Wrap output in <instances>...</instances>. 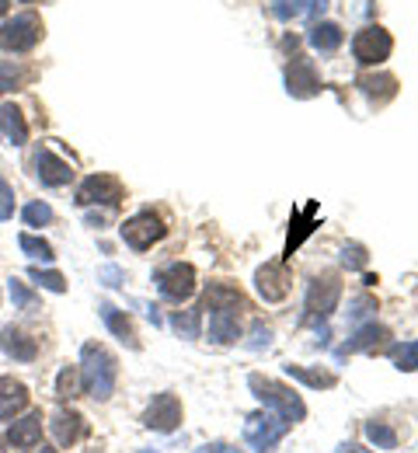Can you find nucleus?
<instances>
[{
	"label": "nucleus",
	"mask_w": 418,
	"mask_h": 453,
	"mask_svg": "<svg viewBox=\"0 0 418 453\" xmlns=\"http://www.w3.org/2000/svg\"><path fill=\"white\" fill-rule=\"evenodd\" d=\"M206 311H209V339L217 345H234L240 339V314L247 311L238 286H206Z\"/></svg>",
	"instance_id": "obj_1"
},
{
	"label": "nucleus",
	"mask_w": 418,
	"mask_h": 453,
	"mask_svg": "<svg viewBox=\"0 0 418 453\" xmlns=\"http://www.w3.org/2000/svg\"><path fill=\"white\" fill-rule=\"evenodd\" d=\"M116 380H119L116 356L98 342H84V349H80V388H84V395L95 397V401H109L116 391Z\"/></svg>",
	"instance_id": "obj_2"
},
{
	"label": "nucleus",
	"mask_w": 418,
	"mask_h": 453,
	"mask_svg": "<svg viewBox=\"0 0 418 453\" xmlns=\"http://www.w3.org/2000/svg\"><path fill=\"white\" fill-rule=\"evenodd\" d=\"M247 388H251V395L258 397V401H262L269 411L283 415L290 426H297V422H303V418H307V404H303V397H300L297 391H290L286 384L251 373V377H247Z\"/></svg>",
	"instance_id": "obj_3"
},
{
	"label": "nucleus",
	"mask_w": 418,
	"mask_h": 453,
	"mask_svg": "<svg viewBox=\"0 0 418 453\" xmlns=\"http://www.w3.org/2000/svg\"><path fill=\"white\" fill-rule=\"evenodd\" d=\"M286 433H290V422H286L283 415L269 411V408L247 415V422H244V443L258 453H272Z\"/></svg>",
	"instance_id": "obj_4"
},
{
	"label": "nucleus",
	"mask_w": 418,
	"mask_h": 453,
	"mask_svg": "<svg viewBox=\"0 0 418 453\" xmlns=\"http://www.w3.org/2000/svg\"><path fill=\"white\" fill-rule=\"evenodd\" d=\"M39 39H42V21H39V14H32V11L11 18V21L0 28V50H7V53H28Z\"/></svg>",
	"instance_id": "obj_5"
},
{
	"label": "nucleus",
	"mask_w": 418,
	"mask_h": 453,
	"mask_svg": "<svg viewBox=\"0 0 418 453\" xmlns=\"http://www.w3.org/2000/svg\"><path fill=\"white\" fill-rule=\"evenodd\" d=\"M125 199V188L116 174H91L77 188V206H119Z\"/></svg>",
	"instance_id": "obj_6"
},
{
	"label": "nucleus",
	"mask_w": 418,
	"mask_h": 453,
	"mask_svg": "<svg viewBox=\"0 0 418 453\" xmlns=\"http://www.w3.org/2000/svg\"><path fill=\"white\" fill-rule=\"evenodd\" d=\"M161 237H164V220H161L154 210H140L136 217H129V220L122 224V241H125L133 251H147V248H154Z\"/></svg>",
	"instance_id": "obj_7"
},
{
	"label": "nucleus",
	"mask_w": 418,
	"mask_h": 453,
	"mask_svg": "<svg viewBox=\"0 0 418 453\" xmlns=\"http://www.w3.org/2000/svg\"><path fill=\"white\" fill-rule=\"evenodd\" d=\"M391 50H394V39H391V32L380 28V25L362 28V32H356V39H353V57H356L362 66L384 63V59L391 57Z\"/></svg>",
	"instance_id": "obj_8"
},
{
	"label": "nucleus",
	"mask_w": 418,
	"mask_h": 453,
	"mask_svg": "<svg viewBox=\"0 0 418 453\" xmlns=\"http://www.w3.org/2000/svg\"><path fill=\"white\" fill-rule=\"evenodd\" d=\"M338 300H342V280L335 273H324L307 289V314L310 318H328L338 307Z\"/></svg>",
	"instance_id": "obj_9"
},
{
	"label": "nucleus",
	"mask_w": 418,
	"mask_h": 453,
	"mask_svg": "<svg viewBox=\"0 0 418 453\" xmlns=\"http://www.w3.org/2000/svg\"><path fill=\"white\" fill-rule=\"evenodd\" d=\"M154 280H157V289H161L164 300H179L181 303V300H188L195 293V269L188 262H171Z\"/></svg>",
	"instance_id": "obj_10"
},
{
	"label": "nucleus",
	"mask_w": 418,
	"mask_h": 453,
	"mask_svg": "<svg viewBox=\"0 0 418 453\" xmlns=\"http://www.w3.org/2000/svg\"><path fill=\"white\" fill-rule=\"evenodd\" d=\"M286 91H290L293 98H314V95H321L317 66L307 57H293L286 63Z\"/></svg>",
	"instance_id": "obj_11"
},
{
	"label": "nucleus",
	"mask_w": 418,
	"mask_h": 453,
	"mask_svg": "<svg viewBox=\"0 0 418 453\" xmlns=\"http://www.w3.org/2000/svg\"><path fill=\"white\" fill-rule=\"evenodd\" d=\"M181 422V401L175 395H157L150 401V408L143 411V426L154 433H171Z\"/></svg>",
	"instance_id": "obj_12"
},
{
	"label": "nucleus",
	"mask_w": 418,
	"mask_h": 453,
	"mask_svg": "<svg viewBox=\"0 0 418 453\" xmlns=\"http://www.w3.org/2000/svg\"><path fill=\"white\" fill-rule=\"evenodd\" d=\"M255 289L262 293L265 303H279V300H286V293H290V276H286L283 265L269 262V265H262V269L255 273Z\"/></svg>",
	"instance_id": "obj_13"
},
{
	"label": "nucleus",
	"mask_w": 418,
	"mask_h": 453,
	"mask_svg": "<svg viewBox=\"0 0 418 453\" xmlns=\"http://www.w3.org/2000/svg\"><path fill=\"white\" fill-rule=\"evenodd\" d=\"M49 429H53V440H57L60 447H77V443L87 436V422H84V415L73 411V408H60V411L53 415Z\"/></svg>",
	"instance_id": "obj_14"
},
{
	"label": "nucleus",
	"mask_w": 418,
	"mask_h": 453,
	"mask_svg": "<svg viewBox=\"0 0 418 453\" xmlns=\"http://www.w3.org/2000/svg\"><path fill=\"white\" fill-rule=\"evenodd\" d=\"M7 443L14 450H35L42 443V411H28L7 429Z\"/></svg>",
	"instance_id": "obj_15"
},
{
	"label": "nucleus",
	"mask_w": 418,
	"mask_h": 453,
	"mask_svg": "<svg viewBox=\"0 0 418 453\" xmlns=\"http://www.w3.org/2000/svg\"><path fill=\"white\" fill-rule=\"evenodd\" d=\"M35 168H39V181L46 185V188H60V185H66L70 178H73V171H70V165L66 161H60L49 147H42L39 154H35Z\"/></svg>",
	"instance_id": "obj_16"
},
{
	"label": "nucleus",
	"mask_w": 418,
	"mask_h": 453,
	"mask_svg": "<svg viewBox=\"0 0 418 453\" xmlns=\"http://www.w3.org/2000/svg\"><path fill=\"white\" fill-rule=\"evenodd\" d=\"M387 339H391V332H387L384 325L369 321V325L356 328V335H353V339L338 349V356H353V352H376V349H380Z\"/></svg>",
	"instance_id": "obj_17"
},
{
	"label": "nucleus",
	"mask_w": 418,
	"mask_h": 453,
	"mask_svg": "<svg viewBox=\"0 0 418 453\" xmlns=\"http://www.w3.org/2000/svg\"><path fill=\"white\" fill-rule=\"evenodd\" d=\"M0 352H7L18 363H32L39 356V342L32 339V335H25L21 328H4L0 332Z\"/></svg>",
	"instance_id": "obj_18"
},
{
	"label": "nucleus",
	"mask_w": 418,
	"mask_h": 453,
	"mask_svg": "<svg viewBox=\"0 0 418 453\" xmlns=\"http://www.w3.org/2000/svg\"><path fill=\"white\" fill-rule=\"evenodd\" d=\"M25 408H28V388L18 384L14 377H0V422L14 418Z\"/></svg>",
	"instance_id": "obj_19"
},
{
	"label": "nucleus",
	"mask_w": 418,
	"mask_h": 453,
	"mask_svg": "<svg viewBox=\"0 0 418 453\" xmlns=\"http://www.w3.org/2000/svg\"><path fill=\"white\" fill-rule=\"evenodd\" d=\"M359 88H362V95L369 102L384 105V102H391L398 95V77L394 73H366V77H359Z\"/></svg>",
	"instance_id": "obj_20"
},
{
	"label": "nucleus",
	"mask_w": 418,
	"mask_h": 453,
	"mask_svg": "<svg viewBox=\"0 0 418 453\" xmlns=\"http://www.w3.org/2000/svg\"><path fill=\"white\" fill-rule=\"evenodd\" d=\"M0 133L11 147H25L28 143V122L14 105H0Z\"/></svg>",
	"instance_id": "obj_21"
},
{
	"label": "nucleus",
	"mask_w": 418,
	"mask_h": 453,
	"mask_svg": "<svg viewBox=\"0 0 418 453\" xmlns=\"http://www.w3.org/2000/svg\"><path fill=\"white\" fill-rule=\"evenodd\" d=\"M102 311V321L109 325V332L122 342V345H129V349H140V342H136V332H133V321L122 314L119 307H112V303H102L98 307Z\"/></svg>",
	"instance_id": "obj_22"
},
{
	"label": "nucleus",
	"mask_w": 418,
	"mask_h": 453,
	"mask_svg": "<svg viewBox=\"0 0 418 453\" xmlns=\"http://www.w3.org/2000/svg\"><path fill=\"white\" fill-rule=\"evenodd\" d=\"M310 46L317 50V53H335L342 42H346V32H342V25H335V21H321V25H314L310 28Z\"/></svg>",
	"instance_id": "obj_23"
},
{
	"label": "nucleus",
	"mask_w": 418,
	"mask_h": 453,
	"mask_svg": "<svg viewBox=\"0 0 418 453\" xmlns=\"http://www.w3.org/2000/svg\"><path fill=\"white\" fill-rule=\"evenodd\" d=\"M286 377H293V380L307 384V388H314V391H328V388L338 384L335 373H328V370H307V366H297V363L286 366Z\"/></svg>",
	"instance_id": "obj_24"
},
{
	"label": "nucleus",
	"mask_w": 418,
	"mask_h": 453,
	"mask_svg": "<svg viewBox=\"0 0 418 453\" xmlns=\"http://www.w3.org/2000/svg\"><path fill=\"white\" fill-rule=\"evenodd\" d=\"M171 328L179 332V339L195 342L202 332V307H192V311H175L171 314Z\"/></svg>",
	"instance_id": "obj_25"
},
{
	"label": "nucleus",
	"mask_w": 418,
	"mask_h": 453,
	"mask_svg": "<svg viewBox=\"0 0 418 453\" xmlns=\"http://www.w3.org/2000/svg\"><path fill=\"white\" fill-rule=\"evenodd\" d=\"M387 356L394 359V366H398V370H405V373H415V370H418V339L415 342H398V345H391V349H387Z\"/></svg>",
	"instance_id": "obj_26"
},
{
	"label": "nucleus",
	"mask_w": 418,
	"mask_h": 453,
	"mask_svg": "<svg viewBox=\"0 0 418 453\" xmlns=\"http://www.w3.org/2000/svg\"><path fill=\"white\" fill-rule=\"evenodd\" d=\"M366 440H369L376 450H394V447H398V433H394L387 422H366Z\"/></svg>",
	"instance_id": "obj_27"
},
{
	"label": "nucleus",
	"mask_w": 418,
	"mask_h": 453,
	"mask_svg": "<svg viewBox=\"0 0 418 453\" xmlns=\"http://www.w3.org/2000/svg\"><path fill=\"white\" fill-rule=\"evenodd\" d=\"M28 81H32V70L0 59V91H18V88H25Z\"/></svg>",
	"instance_id": "obj_28"
},
{
	"label": "nucleus",
	"mask_w": 418,
	"mask_h": 453,
	"mask_svg": "<svg viewBox=\"0 0 418 453\" xmlns=\"http://www.w3.org/2000/svg\"><path fill=\"white\" fill-rule=\"evenodd\" d=\"M77 395H80V373L73 366H63L60 377H57V397L60 401H73Z\"/></svg>",
	"instance_id": "obj_29"
},
{
	"label": "nucleus",
	"mask_w": 418,
	"mask_h": 453,
	"mask_svg": "<svg viewBox=\"0 0 418 453\" xmlns=\"http://www.w3.org/2000/svg\"><path fill=\"white\" fill-rule=\"evenodd\" d=\"M18 244H21V251L28 255V258H42V262H53V248L42 241V237H32V234H21L18 237Z\"/></svg>",
	"instance_id": "obj_30"
},
{
	"label": "nucleus",
	"mask_w": 418,
	"mask_h": 453,
	"mask_svg": "<svg viewBox=\"0 0 418 453\" xmlns=\"http://www.w3.org/2000/svg\"><path fill=\"white\" fill-rule=\"evenodd\" d=\"M307 4H317V0H272V14L279 21H290V18H300L307 11Z\"/></svg>",
	"instance_id": "obj_31"
},
{
	"label": "nucleus",
	"mask_w": 418,
	"mask_h": 453,
	"mask_svg": "<svg viewBox=\"0 0 418 453\" xmlns=\"http://www.w3.org/2000/svg\"><path fill=\"white\" fill-rule=\"evenodd\" d=\"M11 300H14V307H21V311H35L39 307V296L28 289L25 283H18V280H11Z\"/></svg>",
	"instance_id": "obj_32"
},
{
	"label": "nucleus",
	"mask_w": 418,
	"mask_h": 453,
	"mask_svg": "<svg viewBox=\"0 0 418 453\" xmlns=\"http://www.w3.org/2000/svg\"><path fill=\"white\" fill-rule=\"evenodd\" d=\"M28 276H32L35 283L42 286V289H49V293H66V280H63L60 273H42V269H28Z\"/></svg>",
	"instance_id": "obj_33"
},
{
	"label": "nucleus",
	"mask_w": 418,
	"mask_h": 453,
	"mask_svg": "<svg viewBox=\"0 0 418 453\" xmlns=\"http://www.w3.org/2000/svg\"><path fill=\"white\" fill-rule=\"evenodd\" d=\"M21 217H25V224L28 226H46L49 220H53V210H49L46 203H28Z\"/></svg>",
	"instance_id": "obj_34"
},
{
	"label": "nucleus",
	"mask_w": 418,
	"mask_h": 453,
	"mask_svg": "<svg viewBox=\"0 0 418 453\" xmlns=\"http://www.w3.org/2000/svg\"><path fill=\"white\" fill-rule=\"evenodd\" d=\"M342 265H346V269H362V265H366V248H362V244H346Z\"/></svg>",
	"instance_id": "obj_35"
},
{
	"label": "nucleus",
	"mask_w": 418,
	"mask_h": 453,
	"mask_svg": "<svg viewBox=\"0 0 418 453\" xmlns=\"http://www.w3.org/2000/svg\"><path fill=\"white\" fill-rule=\"evenodd\" d=\"M11 217H14V188L0 178V224L11 220Z\"/></svg>",
	"instance_id": "obj_36"
},
{
	"label": "nucleus",
	"mask_w": 418,
	"mask_h": 453,
	"mask_svg": "<svg viewBox=\"0 0 418 453\" xmlns=\"http://www.w3.org/2000/svg\"><path fill=\"white\" fill-rule=\"evenodd\" d=\"M247 345H251L255 352H258V349H269V345H272V328H265V325L258 321V325L251 328V342H247Z\"/></svg>",
	"instance_id": "obj_37"
},
{
	"label": "nucleus",
	"mask_w": 418,
	"mask_h": 453,
	"mask_svg": "<svg viewBox=\"0 0 418 453\" xmlns=\"http://www.w3.org/2000/svg\"><path fill=\"white\" fill-rule=\"evenodd\" d=\"M98 283L122 286V269H119V265H102V269H98Z\"/></svg>",
	"instance_id": "obj_38"
},
{
	"label": "nucleus",
	"mask_w": 418,
	"mask_h": 453,
	"mask_svg": "<svg viewBox=\"0 0 418 453\" xmlns=\"http://www.w3.org/2000/svg\"><path fill=\"white\" fill-rule=\"evenodd\" d=\"M369 311H376V300H373V296H359V300H353V321H362Z\"/></svg>",
	"instance_id": "obj_39"
},
{
	"label": "nucleus",
	"mask_w": 418,
	"mask_h": 453,
	"mask_svg": "<svg viewBox=\"0 0 418 453\" xmlns=\"http://www.w3.org/2000/svg\"><path fill=\"white\" fill-rule=\"evenodd\" d=\"M195 453H244V450L231 447V443H206V447H199Z\"/></svg>",
	"instance_id": "obj_40"
},
{
	"label": "nucleus",
	"mask_w": 418,
	"mask_h": 453,
	"mask_svg": "<svg viewBox=\"0 0 418 453\" xmlns=\"http://www.w3.org/2000/svg\"><path fill=\"white\" fill-rule=\"evenodd\" d=\"M335 453H373V450H362V447H356V443H342Z\"/></svg>",
	"instance_id": "obj_41"
},
{
	"label": "nucleus",
	"mask_w": 418,
	"mask_h": 453,
	"mask_svg": "<svg viewBox=\"0 0 418 453\" xmlns=\"http://www.w3.org/2000/svg\"><path fill=\"white\" fill-rule=\"evenodd\" d=\"M0 14H7V0H0Z\"/></svg>",
	"instance_id": "obj_42"
},
{
	"label": "nucleus",
	"mask_w": 418,
	"mask_h": 453,
	"mask_svg": "<svg viewBox=\"0 0 418 453\" xmlns=\"http://www.w3.org/2000/svg\"><path fill=\"white\" fill-rule=\"evenodd\" d=\"M42 453H60V450H49V447H42Z\"/></svg>",
	"instance_id": "obj_43"
},
{
	"label": "nucleus",
	"mask_w": 418,
	"mask_h": 453,
	"mask_svg": "<svg viewBox=\"0 0 418 453\" xmlns=\"http://www.w3.org/2000/svg\"><path fill=\"white\" fill-rule=\"evenodd\" d=\"M21 4H32V0H21Z\"/></svg>",
	"instance_id": "obj_44"
},
{
	"label": "nucleus",
	"mask_w": 418,
	"mask_h": 453,
	"mask_svg": "<svg viewBox=\"0 0 418 453\" xmlns=\"http://www.w3.org/2000/svg\"><path fill=\"white\" fill-rule=\"evenodd\" d=\"M143 453H150V450H143Z\"/></svg>",
	"instance_id": "obj_45"
},
{
	"label": "nucleus",
	"mask_w": 418,
	"mask_h": 453,
	"mask_svg": "<svg viewBox=\"0 0 418 453\" xmlns=\"http://www.w3.org/2000/svg\"><path fill=\"white\" fill-rule=\"evenodd\" d=\"M0 453H4V450H0Z\"/></svg>",
	"instance_id": "obj_46"
}]
</instances>
